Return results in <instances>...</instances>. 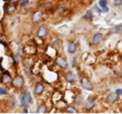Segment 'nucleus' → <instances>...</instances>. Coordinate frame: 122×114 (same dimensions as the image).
I'll list each match as a JSON object with an SVG mask.
<instances>
[{"label":"nucleus","mask_w":122,"mask_h":114,"mask_svg":"<svg viewBox=\"0 0 122 114\" xmlns=\"http://www.w3.org/2000/svg\"><path fill=\"white\" fill-rule=\"evenodd\" d=\"M20 101L24 107H28L29 104L32 101V97H30V93L29 91H25L22 94L20 95Z\"/></svg>","instance_id":"1"},{"label":"nucleus","mask_w":122,"mask_h":114,"mask_svg":"<svg viewBox=\"0 0 122 114\" xmlns=\"http://www.w3.org/2000/svg\"><path fill=\"white\" fill-rule=\"evenodd\" d=\"M24 78L21 76H16L13 80H12V86L15 88H21L24 86Z\"/></svg>","instance_id":"2"},{"label":"nucleus","mask_w":122,"mask_h":114,"mask_svg":"<svg viewBox=\"0 0 122 114\" xmlns=\"http://www.w3.org/2000/svg\"><path fill=\"white\" fill-rule=\"evenodd\" d=\"M81 83V87L83 89H86V90H93V85L91 84V82L86 78H82Z\"/></svg>","instance_id":"3"},{"label":"nucleus","mask_w":122,"mask_h":114,"mask_svg":"<svg viewBox=\"0 0 122 114\" xmlns=\"http://www.w3.org/2000/svg\"><path fill=\"white\" fill-rule=\"evenodd\" d=\"M1 82L3 83V84H9V83L11 82V77H10V74L8 73L7 71L4 72V74H3L2 76V79H1Z\"/></svg>","instance_id":"4"},{"label":"nucleus","mask_w":122,"mask_h":114,"mask_svg":"<svg viewBox=\"0 0 122 114\" xmlns=\"http://www.w3.org/2000/svg\"><path fill=\"white\" fill-rule=\"evenodd\" d=\"M56 63L58 66H60L61 68H63V69H65V68L68 67V64L65 60H64L63 58H61V57H58V58L56 59Z\"/></svg>","instance_id":"5"},{"label":"nucleus","mask_w":122,"mask_h":114,"mask_svg":"<svg viewBox=\"0 0 122 114\" xmlns=\"http://www.w3.org/2000/svg\"><path fill=\"white\" fill-rule=\"evenodd\" d=\"M65 79H66L67 82H76V81H77V78H76V76L73 73H72V72H68V73H66Z\"/></svg>","instance_id":"6"},{"label":"nucleus","mask_w":122,"mask_h":114,"mask_svg":"<svg viewBox=\"0 0 122 114\" xmlns=\"http://www.w3.org/2000/svg\"><path fill=\"white\" fill-rule=\"evenodd\" d=\"M99 5L101 6V11H102V12H108L107 0H100V1H99Z\"/></svg>","instance_id":"7"},{"label":"nucleus","mask_w":122,"mask_h":114,"mask_svg":"<svg viewBox=\"0 0 122 114\" xmlns=\"http://www.w3.org/2000/svg\"><path fill=\"white\" fill-rule=\"evenodd\" d=\"M43 91H44V86L40 84V83H37L36 86H35V94L36 95H40L43 93Z\"/></svg>","instance_id":"8"},{"label":"nucleus","mask_w":122,"mask_h":114,"mask_svg":"<svg viewBox=\"0 0 122 114\" xmlns=\"http://www.w3.org/2000/svg\"><path fill=\"white\" fill-rule=\"evenodd\" d=\"M103 39V35L102 33H96L93 37V44H100V41Z\"/></svg>","instance_id":"9"},{"label":"nucleus","mask_w":122,"mask_h":114,"mask_svg":"<svg viewBox=\"0 0 122 114\" xmlns=\"http://www.w3.org/2000/svg\"><path fill=\"white\" fill-rule=\"evenodd\" d=\"M41 18H42V13L40 11H37V12H35L33 14L32 20H33V22H38V21L41 20Z\"/></svg>","instance_id":"10"},{"label":"nucleus","mask_w":122,"mask_h":114,"mask_svg":"<svg viewBox=\"0 0 122 114\" xmlns=\"http://www.w3.org/2000/svg\"><path fill=\"white\" fill-rule=\"evenodd\" d=\"M37 35H38V36H39V37H45L46 35H47V29L42 26V27H40L39 30H38Z\"/></svg>","instance_id":"11"},{"label":"nucleus","mask_w":122,"mask_h":114,"mask_svg":"<svg viewBox=\"0 0 122 114\" xmlns=\"http://www.w3.org/2000/svg\"><path fill=\"white\" fill-rule=\"evenodd\" d=\"M95 104H96V102H95L94 99H89L87 102H86V110H91L95 106Z\"/></svg>","instance_id":"12"},{"label":"nucleus","mask_w":122,"mask_h":114,"mask_svg":"<svg viewBox=\"0 0 122 114\" xmlns=\"http://www.w3.org/2000/svg\"><path fill=\"white\" fill-rule=\"evenodd\" d=\"M76 50V44L75 43H70L68 44V53L69 54H73Z\"/></svg>","instance_id":"13"},{"label":"nucleus","mask_w":122,"mask_h":114,"mask_svg":"<svg viewBox=\"0 0 122 114\" xmlns=\"http://www.w3.org/2000/svg\"><path fill=\"white\" fill-rule=\"evenodd\" d=\"M15 9V7L12 5V3H11V5H8V4H6L5 5V10H6V12L8 13V14H11L14 11Z\"/></svg>","instance_id":"14"},{"label":"nucleus","mask_w":122,"mask_h":114,"mask_svg":"<svg viewBox=\"0 0 122 114\" xmlns=\"http://www.w3.org/2000/svg\"><path fill=\"white\" fill-rule=\"evenodd\" d=\"M117 99H118L117 93H112V94H110L109 97H108V100H109L110 102H115Z\"/></svg>","instance_id":"15"},{"label":"nucleus","mask_w":122,"mask_h":114,"mask_svg":"<svg viewBox=\"0 0 122 114\" xmlns=\"http://www.w3.org/2000/svg\"><path fill=\"white\" fill-rule=\"evenodd\" d=\"M122 29V24H119V25H116L111 29V33H118L120 32V30Z\"/></svg>","instance_id":"16"},{"label":"nucleus","mask_w":122,"mask_h":114,"mask_svg":"<svg viewBox=\"0 0 122 114\" xmlns=\"http://www.w3.org/2000/svg\"><path fill=\"white\" fill-rule=\"evenodd\" d=\"M93 13H92V11H87V12L83 15V18H85V19H92V18H93Z\"/></svg>","instance_id":"17"},{"label":"nucleus","mask_w":122,"mask_h":114,"mask_svg":"<svg viewBox=\"0 0 122 114\" xmlns=\"http://www.w3.org/2000/svg\"><path fill=\"white\" fill-rule=\"evenodd\" d=\"M46 112V106L45 105H41L40 107H39V109H38V113H45Z\"/></svg>","instance_id":"18"},{"label":"nucleus","mask_w":122,"mask_h":114,"mask_svg":"<svg viewBox=\"0 0 122 114\" xmlns=\"http://www.w3.org/2000/svg\"><path fill=\"white\" fill-rule=\"evenodd\" d=\"M66 110L68 112H70V113H77V110H76L75 108H73V107H71V106H69V107H67L66 108Z\"/></svg>","instance_id":"19"},{"label":"nucleus","mask_w":122,"mask_h":114,"mask_svg":"<svg viewBox=\"0 0 122 114\" xmlns=\"http://www.w3.org/2000/svg\"><path fill=\"white\" fill-rule=\"evenodd\" d=\"M114 5H115V6L122 5V0H114Z\"/></svg>","instance_id":"20"},{"label":"nucleus","mask_w":122,"mask_h":114,"mask_svg":"<svg viewBox=\"0 0 122 114\" xmlns=\"http://www.w3.org/2000/svg\"><path fill=\"white\" fill-rule=\"evenodd\" d=\"M5 94H7V91L0 87V95H5Z\"/></svg>","instance_id":"21"},{"label":"nucleus","mask_w":122,"mask_h":114,"mask_svg":"<svg viewBox=\"0 0 122 114\" xmlns=\"http://www.w3.org/2000/svg\"><path fill=\"white\" fill-rule=\"evenodd\" d=\"M29 2H30L29 0H24V1L21 2V5H24V6H25V5H28V4H29Z\"/></svg>","instance_id":"22"},{"label":"nucleus","mask_w":122,"mask_h":114,"mask_svg":"<svg viewBox=\"0 0 122 114\" xmlns=\"http://www.w3.org/2000/svg\"><path fill=\"white\" fill-rule=\"evenodd\" d=\"M116 93H117L118 96H119V95H122V89H117L116 90Z\"/></svg>","instance_id":"23"},{"label":"nucleus","mask_w":122,"mask_h":114,"mask_svg":"<svg viewBox=\"0 0 122 114\" xmlns=\"http://www.w3.org/2000/svg\"><path fill=\"white\" fill-rule=\"evenodd\" d=\"M12 58H13V60H14V63L16 64V63H17V58H16V56H14V55H13V56H12Z\"/></svg>","instance_id":"24"},{"label":"nucleus","mask_w":122,"mask_h":114,"mask_svg":"<svg viewBox=\"0 0 122 114\" xmlns=\"http://www.w3.org/2000/svg\"><path fill=\"white\" fill-rule=\"evenodd\" d=\"M17 1H18V0H10V2H11V3H16Z\"/></svg>","instance_id":"25"},{"label":"nucleus","mask_w":122,"mask_h":114,"mask_svg":"<svg viewBox=\"0 0 122 114\" xmlns=\"http://www.w3.org/2000/svg\"><path fill=\"white\" fill-rule=\"evenodd\" d=\"M24 112H25V113H28V110H26V109L25 108V109H24Z\"/></svg>","instance_id":"26"},{"label":"nucleus","mask_w":122,"mask_h":114,"mask_svg":"<svg viewBox=\"0 0 122 114\" xmlns=\"http://www.w3.org/2000/svg\"><path fill=\"white\" fill-rule=\"evenodd\" d=\"M21 1H24V0H21Z\"/></svg>","instance_id":"27"}]
</instances>
